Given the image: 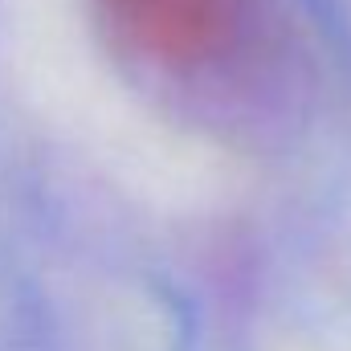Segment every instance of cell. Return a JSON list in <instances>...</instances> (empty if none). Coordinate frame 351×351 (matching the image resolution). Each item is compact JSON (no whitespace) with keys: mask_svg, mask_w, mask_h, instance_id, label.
<instances>
[{"mask_svg":"<svg viewBox=\"0 0 351 351\" xmlns=\"http://www.w3.org/2000/svg\"><path fill=\"white\" fill-rule=\"evenodd\" d=\"M94 8L135 58L164 70L213 62L237 29V0H94Z\"/></svg>","mask_w":351,"mask_h":351,"instance_id":"obj_1","label":"cell"}]
</instances>
